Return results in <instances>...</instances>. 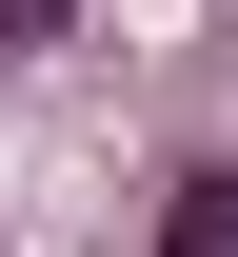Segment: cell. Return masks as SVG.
I'll return each mask as SVG.
<instances>
[{
  "instance_id": "obj_1",
  "label": "cell",
  "mask_w": 238,
  "mask_h": 257,
  "mask_svg": "<svg viewBox=\"0 0 238 257\" xmlns=\"http://www.w3.org/2000/svg\"><path fill=\"white\" fill-rule=\"evenodd\" d=\"M159 257H238V159H199V178L159 198Z\"/></svg>"
},
{
  "instance_id": "obj_2",
  "label": "cell",
  "mask_w": 238,
  "mask_h": 257,
  "mask_svg": "<svg viewBox=\"0 0 238 257\" xmlns=\"http://www.w3.org/2000/svg\"><path fill=\"white\" fill-rule=\"evenodd\" d=\"M80 20V0H0V60H40V40H60Z\"/></svg>"
}]
</instances>
